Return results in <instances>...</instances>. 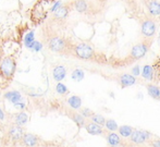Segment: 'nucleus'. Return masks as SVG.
<instances>
[{"instance_id": "obj_13", "label": "nucleus", "mask_w": 160, "mask_h": 147, "mask_svg": "<svg viewBox=\"0 0 160 147\" xmlns=\"http://www.w3.org/2000/svg\"><path fill=\"white\" fill-rule=\"evenodd\" d=\"M85 129L86 131L92 135H101L103 134V129L102 125H99V124L95 123V122H89V123L85 124Z\"/></svg>"}, {"instance_id": "obj_12", "label": "nucleus", "mask_w": 160, "mask_h": 147, "mask_svg": "<svg viewBox=\"0 0 160 147\" xmlns=\"http://www.w3.org/2000/svg\"><path fill=\"white\" fill-rule=\"evenodd\" d=\"M119 83H120L121 87H130L132 85H134L136 83V76H134L133 74H122V75L119 78Z\"/></svg>"}, {"instance_id": "obj_20", "label": "nucleus", "mask_w": 160, "mask_h": 147, "mask_svg": "<svg viewBox=\"0 0 160 147\" xmlns=\"http://www.w3.org/2000/svg\"><path fill=\"white\" fill-rule=\"evenodd\" d=\"M107 142L109 143V145L111 146H119L121 144V139L118 134L116 133H109L107 136Z\"/></svg>"}, {"instance_id": "obj_11", "label": "nucleus", "mask_w": 160, "mask_h": 147, "mask_svg": "<svg viewBox=\"0 0 160 147\" xmlns=\"http://www.w3.org/2000/svg\"><path fill=\"white\" fill-rule=\"evenodd\" d=\"M71 4L74 10L78 11V13H88L89 9H91L89 2L86 1V0H75Z\"/></svg>"}, {"instance_id": "obj_22", "label": "nucleus", "mask_w": 160, "mask_h": 147, "mask_svg": "<svg viewBox=\"0 0 160 147\" xmlns=\"http://www.w3.org/2000/svg\"><path fill=\"white\" fill-rule=\"evenodd\" d=\"M84 76H85L84 71H83V70H81V69H75L71 74L72 80L75 81V82H81V81L84 79Z\"/></svg>"}, {"instance_id": "obj_5", "label": "nucleus", "mask_w": 160, "mask_h": 147, "mask_svg": "<svg viewBox=\"0 0 160 147\" xmlns=\"http://www.w3.org/2000/svg\"><path fill=\"white\" fill-rule=\"evenodd\" d=\"M150 45H152V42H149V40H145L143 43L134 45L131 49V58L133 60H139V59L144 58L149 50Z\"/></svg>"}, {"instance_id": "obj_24", "label": "nucleus", "mask_w": 160, "mask_h": 147, "mask_svg": "<svg viewBox=\"0 0 160 147\" xmlns=\"http://www.w3.org/2000/svg\"><path fill=\"white\" fill-rule=\"evenodd\" d=\"M25 46L28 48H33V46L35 45V39H34V32H30L28 35L25 36Z\"/></svg>"}, {"instance_id": "obj_21", "label": "nucleus", "mask_w": 160, "mask_h": 147, "mask_svg": "<svg viewBox=\"0 0 160 147\" xmlns=\"http://www.w3.org/2000/svg\"><path fill=\"white\" fill-rule=\"evenodd\" d=\"M72 120L78 124V129L83 128V126H85V124H86L85 123V117H83L81 114H72Z\"/></svg>"}, {"instance_id": "obj_23", "label": "nucleus", "mask_w": 160, "mask_h": 147, "mask_svg": "<svg viewBox=\"0 0 160 147\" xmlns=\"http://www.w3.org/2000/svg\"><path fill=\"white\" fill-rule=\"evenodd\" d=\"M120 135H122L123 137H130L131 134L133 133V129L130 125H121L118 129Z\"/></svg>"}, {"instance_id": "obj_15", "label": "nucleus", "mask_w": 160, "mask_h": 147, "mask_svg": "<svg viewBox=\"0 0 160 147\" xmlns=\"http://www.w3.org/2000/svg\"><path fill=\"white\" fill-rule=\"evenodd\" d=\"M4 98L8 99L9 101H11L13 105H17V104H19L22 100V95L18 90H10V92H7L4 94Z\"/></svg>"}, {"instance_id": "obj_31", "label": "nucleus", "mask_w": 160, "mask_h": 147, "mask_svg": "<svg viewBox=\"0 0 160 147\" xmlns=\"http://www.w3.org/2000/svg\"><path fill=\"white\" fill-rule=\"evenodd\" d=\"M150 146L152 147H160V139H154V141H152Z\"/></svg>"}, {"instance_id": "obj_8", "label": "nucleus", "mask_w": 160, "mask_h": 147, "mask_svg": "<svg viewBox=\"0 0 160 147\" xmlns=\"http://www.w3.org/2000/svg\"><path fill=\"white\" fill-rule=\"evenodd\" d=\"M150 136H152V134L148 131H133L130 139L132 143L142 144V143H145L147 139H149Z\"/></svg>"}, {"instance_id": "obj_1", "label": "nucleus", "mask_w": 160, "mask_h": 147, "mask_svg": "<svg viewBox=\"0 0 160 147\" xmlns=\"http://www.w3.org/2000/svg\"><path fill=\"white\" fill-rule=\"evenodd\" d=\"M73 45L68 42L67 38L61 36H52L48 40V48L57 53H65L68 51H73Z\"/></svg>"}, {"instance_id": "obj_30", "label": "nucleus", "mask_w": 160, "mask_h": 147, "mask_svg": "<svg viewBox=\"0 0 160 147\" xmlns=\"http://www.w3.org/2000/svg\"><path fill=\"white\" fill-rule=\"evenodd\" d=\"M62 6H63V3H62L61 1H57L55 4H53L52 7H51V9H50V10L52 11V13H53V12H55V11H57L58 9H60V8H61Z\"/></svg>"}, {"instance_id": "obj_33", "label": "nucleus", "mask_w": 160, "mask_h": 147, "mask_svg": "<svg viewBox=\"0 0 160 147\" xmlns=\"http://www.w3.org/2000/svg\"><path fill=\"white\" fill-rule=\"evenodd\" d=\"M158 38H159V39H160V33H159V36H158Z\"/></svg>"}, {"instance_id": "obj_18", "label": "nucleus", "mask_w": 160, "mask_h": 147, "mask_svg": "<svg viewBox=\"0 0 160 147\" xmlns=\"http://www.w3.org/2000/svg\"><path fill=\"white\" fill-rule=\"evenodd\" d=\"M68 104H69V106L72 109H80L81 106H82V99L78 96L73 95V96L68 98Z\"/></svg>"}, {"instance_id": "obj_25", "label": "nucleus", "mask_w": 160, "mask_h": 147, "mask_svg": "<svg viewBox=\"0 0 160 147\" xmlns=\"http://www.w3.org/2000/svg\"><path fill=\"white\" fill-rule=\"evenodd\" d=\"M91 119H92V121L95 122V123H97V124H99V125H105L106 121H107V120L101 116V114H94V116L92 117Z\"/></svg>"}, {"instance_id": "obj_4", "label": "nucleus", "mask_w": 160, "mask_h": 147, "mask_svg": "<svg viewBox=\"0 0 160 147\" xmlns=\"http://www.w3.org/2000/svg\"><path fill=\"white\" fill-rule=\"evenodd\" d=\"M20 144L24 147H46L49 145V143L42 139L38 135L32 133H24Z\"/></svg>"}, {"instance_id": "obj_6", "label": "nucleus", "mask_w": 160, "mask_h": 147, "mask_svg": "<svg viewBox=\"0 0 160 147\" xmlns=\"http://www.w3.org/2000/svg\"><path fill=\"white\" fill-rule=\"evenodd\" d=\"M141 32L145 38H152L156 35L157 32V25L154 20L146 19L142 22L141 24Z\"/></svg>"}, {"instance_id": "obj_34", "label": "nucleus", "mask_w": 160, "mask_h": 147, "mask_svg": "<svg viewBox=\"0 0 160 147\" xmlns=\"http://www.w3.org/2000/svg\"><path fill=\"white\" fill-rule=\"evenodd\" d=\"M121 1H124V0H121Z\"/></svg>"}, {"instance_id": "obj_2", "label": "nucleus", "mask_w": 160, "mask_h": 147, "mask_svg": "<svg viewBox=\"0 0 160 147\" xmlns=\"http://www.w3.org/2000/svg\"><path fill=\"white\" fill-rule=\"evenodd\" d=\"M73 53L75 57L83 60H98L97 53L91 45L86 43H80L78 45H74Z\"/></svg>"}, {"instance_id": "obj_16", "label": "nucleus", "mask_w": 160, "mask_h": 147, "mask_svg": "<svg viewBox=\"0 0 160 147\" xmlns=\"http://www.w3.org/2000/svg\"><path fill=\"white\" fill-rule=\"evenodd\" d=\"M28 116L24 111H20L13 116V123L18 124L20 126H24L28 123Z\"/></svg>"}, {"instance_id": "obj_9", "label": "nucleus", "mask_w": 160, "mask_h": 147, "mask_svg": "<svg viewBox=\"0 0 160 147\" xmlns=\"http://www.w3.org/2000/svg\"><path fill=\"white\" fill-rule=\"evenodd\" d=\"M70 4H63L60 9H58L57 11H55L52 14V20L57 23H61V22L65 21V19L68 18L70 13Z\"/></svg>"}, {"instance_id": "obj_14", "label": "nucleus", "mask_w": 160, "mask_h": 147, "mask_svg": "<svg viewBox=\"0 0 160 147\" xmlns=\"http://www.w3.org/2000/svg\"><path fill=\"white\" fill-rule=\"evenodd\" d=\"M65 75H67V69H65L63 65H57V67H55V69L52 71L53 80L57 81V82H61L65 78Z\"/></svg>"}, {"instance_id": "obj_29", "label": "nucleus", "mask_w": 160, "mask_h": 147, "mask_svg": "<svg viewBox=\"0 0 160 147\" xmlns=\"http://www.w3.org/2000/svg\"><path fill=\"white\" fill-rule=\"evenodd\" d=\"M132 74L134 76H138L139 74H141V67H139L138 64H136V65H134L133 67V69H132Z\"/></svg>"}, {"instance_id": "obj_27", "label": "nucleus", "mask_w": 160, "mask_h": 147, "mask_svg": "<svg viewBox=\"0 0 160 147\" xmlns=\"http://www.w3.org/2000/svg\"><path fill=\"white\" fill-rule=\"evenodd\" d=\"M56 90H57L58 94L60 95H67L68 93H69V89H68V87L65 86L64 84H62V83H58L57 86H56Z\"/></svg>"}, {"instance_id": "obj_28", "label": "nucleus", "mask_w": 160, "mask_h": 147, "mask_svg": "<svg viewBox=\"0 0 160 147\" xmlns=\"http://www.w3.org/2000/svg\"><path fill=\"white\" fill-rule=\"evenodd\" d=\"M80 114H82L83 117H85V118H92L94 116V112L92 111L89 108H83V109L81 110Z\"/></svg>"}, {"instance_id": "obj_10", "label": "nucleus", "mask_w": 160, "mask_h": 147, "mask_svg": "<svg viewBox=\"0 0 160 147\" xmlns=\"http://www.w3.org/2000/svg\"><path fill=\"white\" fill-rule=\"evenodd\" d=\"M147 10L152 17H160V2L158 0H147L145 1Z\"/></svg>"}, {"instance_id": "obj_19", "label": "nucleus", "mask_w": 160, "mask_h": 147, "mask_svg": "<svg viewBox=\"0 0 160 147\" xmlns=\"http://www.w3.org/2000/svg\"><path fill=\"white\" fill-rule=\"evenodd\" d=\"M147 92L152 98L157 99V100H160V88L158 86L152 85V84H148L147 85Z\"/></svg>"}, {"instance_id": "obj_17", "label": "nucleus", "mask_w": 160, "mask_h": 147, "mask_svg": "<svg viewBox=\"0 0 160 147\" xmlns=\"http://www.w3.org/2000/svg\"><path fill=\"white\" fill-rule=\"evenodd\" d=\"M142 76L146 81H152L155 79V68L149 64L144 65L142 70Z\"/></svg>"}, {"instance_id": "obj_32", "label": "nucleus", "mask_w": 160, "mask_h": 147, "mask_svg": "<svg viewBox=\"0 0 160 147\" xmlns=\"http://www.w3.org/2000/svg\"><path fill=\"white\" fill-rule=\"evenodd\" d=\"M4 118V114H3V111H2L1 109H0V120H3Z\"/></svg>"}, {"instance_id": "obj_3", "label": "nucleus", "mask_w": 160, "mask_h": 147, "mask_svg": "<svg viewBox=\"0 0 160 147\" xmlns=\"http://www.w3.org/2000/svg\"><path fill=\"white\" fill-rule=\"evenodd\" d=\"M17 69V61L13 57H6L0 61V75L6 80H12Z\"/></svg>"}, {"instance_id": "obj_26", "label": "nucleus", "mask_w": 160, "mask_h": 147, "mask_svg": "<svg viewBox=\"0 0 160 147\" xmlns=\"http://www.w3.org/2000/svg\"><path fill=\"white\" fill-rule=\"evenodd\" d=\"M106 128L108 129L109 131H117L119 129V126H118V124H117V122L114 121V120H107L106 121Z\"/></svg>"}, {"instance_id": "obj_7", "label": "nucleus", "mask_w": 160, "mask_h": 147, "mask_svg": "<svg viewBox=\"0 0 160 147\" xmlns=\"http://www.w3.org/2000/svg\"><path fill=\"white\" fill-rule=\"evenodd\" d=\"M24 133L25 132H24L23 126H20V125H18V124L13 123L8 130V136L12 143L17 144V143H20V142H21Z\"/></svg>"}]
</instances>
